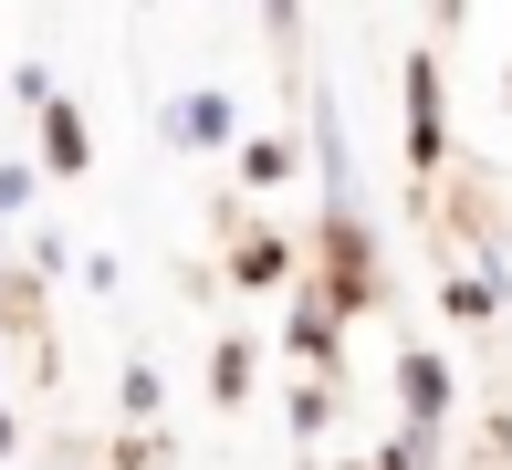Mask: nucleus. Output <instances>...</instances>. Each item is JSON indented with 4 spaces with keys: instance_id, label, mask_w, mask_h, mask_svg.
Wrapping results in <instances>:
<instances>
[{
    "instance_id": "423d86ee",
    "label": "nucleus",
    "mask_w": 512,
    "mask_h": 470,
    "mask_svg": "<svg viewBox=\"0 0 512 470\" xmlns=\"http://www.w3.org/2000/svg\"><path fill=\"white\" fill-rule=\"evenodd\" d=\"M241 282H283V241H251L241 251Z\"/></svg>"
},
{
    "instance_id": "f03ea898",
    "label": "nucleus",
    "mask_w": 512,
    "mask_h": 470,
    "mask_svg": "<svg viewBox=\"0 0 512 470\" xmlns=\"http://www.w3.org/2000/svg\"><path fill=\"white\" fill-rule=\"evenodd\" d=\"M408 147H418V168L439 157V63L429 53L408 63Z\"/></svg>"
},
{
    "instance_id": "f257e3e1",
    "label": "nucleus",
    "mask_w": 512,
    "mask_h": 470,
    "mask_svg": "<svg viewBox=\"0 0 512 470\" xmlns=\"http://www.w3.org/2000/svg\"><path fill=\"white\" fill-rule=\"evenodd\" d=\"M168 136H178V147H230V94H178Z\"/></svg>"
},
{
    "instance_id": "39448f33",
    "label": "nucleus",
    "mask_w": 512,
    "mask_h": 470,
    "mask_svg": "<svg viewBox=\"0 0 512 470\" xmlns=\"http://www.w3.org/2000/svg\"><path fill=\"white\" fill-rule=\"evenodd\" d=\"M241 178H251V188H283L293 157H283V147H241Z\"/></svg>"
},
{
    "instance_id": "0eeeda50",
    "label": "nucleus",
    "mask_w": 512,
    "mask_h": 470,
    "mask_svg": "<svg viewBox=\"0 0 512 470\" xmlns=\"http://www.w3.org/2000/svg\"><path fill=\"white\" fill-rule=\"evenodd\" d=\"M11 209H32V168H21V157L0 168V220H11Z\"/></svg>"
},
{
    "instance_id": "7ed1b4c3",
    "label": "nucleus",
    "mask_w": 512,
    "mask_h": 470,
    "mask_svg": "<svg viewBox=\"0 0 512 470\" xmlns=\"http://www.w3.org/2000/svg\"><path fill=\"white\" fill-rule=\"evenodd\" d=\"M398 387H408V418H418V429H439V418H450V376H439V356H408Z\"/></svg>"
},
{
    "instance_id": "1a4fd4ad",
    "label": "nucleus",
    "mask_w": 512,
    "mask_h": 470,
    "mask_svg": "<svg viewBox=\"0 0 512 470\" xmlns=\"http://www.w3.org/2000/svg\"><path fill=\"white\" fill-rule=\"evenodd\" d=\"M0 450H11V418H0Z\"/></svg>"
},
{
    "instance_id": "6e6552de",
    "label": "nucleus",
    "mask_w": 512,
    "mask_h": 470,
    "mask_svg": "<svg viewBox=\"0 0 512 470\" xmlns=\"http://www.w3.org/2000/svg\"><path fill=\"white\" fill-rule=\"evenodd\" d=\"M262 11H272V32H293V0H262Z\"/></svg>"
},
{
    "instance_id": "20e7f679",
    "label": "nucleus",
    "mask_w": 512,
    "mask_h": 470,
    "mask_svg": "<svg viewBox=\"0 0 512 470\" xmlns=\"http://www.w3.org/2000/svg\"><path fill=\"white\" fill-rule=\"evenodd\" d=\"M32 115H42V157H53V168H84V115L63 105V94H42Z\"/></svg>"
}]
</instances>
